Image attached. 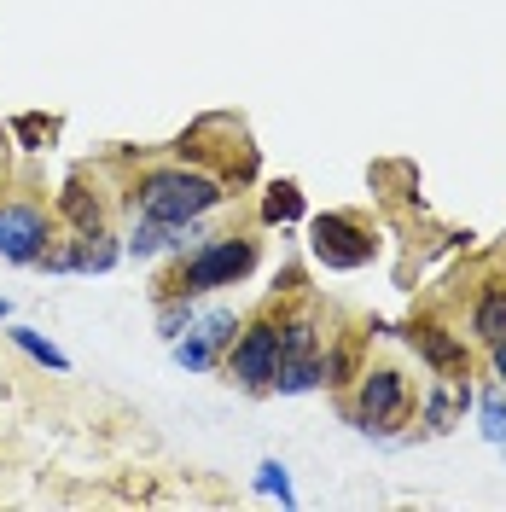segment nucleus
<instances>
[{
	"label": "nucleus",
	"mask_w": 506,
	"mask_h": 512,
	"mask_svg": "<svg viewBox=\"0 0 506 512\" xmlns=\"http://www.w3.org/2000/svg\"><path fill=\"white\" fill-rule=\"evenodd\" d=\"M309 251H315L320 268H367L373 262V251H379V239H373V227L355 222V216H344V210H326V216H315L309 222Z\"/></svg>",
	"instance_id": "4"
},
{
	"label": "nucleus",
	"mask_w": 506,
	"mask_h": 512,
	"mask_svg": "<svg viewBox=\"0 0 506 512\" xmlns=\"http://www.w3.org/2000/svg\"><path fill=\"white\" fill-rule=\"evenodd\" d=\"M472 332L495 350V344H506V286H483L472 303Z\"/></svg>",
	"instance_id": "10"
},
{
	"label": "nucleus",
	"mask_w": 506,
	"mask_h": 512,
	"mask_svg": "<svg viewBox=\"0 0 506 512\" xmlns=\"http://www.w3.org/2000/svg\"><path fill=\"white\" fill-rule=\"evenodd\" d=\"M413 414V390L396 367H373L361 373V390H355V408H349V425L367 431V437H390L396 425H408Z\"/></svg>",
	"instance_id": "2"
},
{
	"label": "nucleus",
	"mask_w": 506,
	"mask_h": 512,
	"mask_svg": "<svg viewBox=\"0 0 506 512\" xmlns=\"http://www.w3.org/2000/svg\"><path fill=\"white\" fill-rule=\"evenodd\" d=\"M413 350L425 355V367H431L437 379H466V373H472L466 344H460V338H448L443 326H419V332H413Z\"/></svg>",
	"instance_id": "8"
},
{
	"label": "nucleus",
	"mask_w": 506,
	"mask_h": 512,
	"mask_svg": "<svg viewBox=\"0 0 506 512\" xmlns=\"http://www.w3.org/2000/svg\"><path fill=\"white\" fill-rule=\"evenodd\" d=\"M472 402H477L472 379H437L431 384V396H425V431H454Z\"/></svg>",
	"instance_id": "9"
},
{
	"label": "nucleus",
	"mask_w": 506,
	"mask_h": 512,
	"mask_svg": "<svg viewBox=\"0 0 506 512\" xmlns=\"http://www.w3.org/2000/svg\"><path fill=\"white\" fill-rule=\"evenodd\" d=\"M256 489H262V495H274L280 507H291V478H285L280 460H262V466H256Z\"/></svg>",
	"instance_id": "17"
},
{
	"label": "nucleus",
	"mask_w": 506,
	"mask_h": 512,
	"mask_svg": "<svg viewBox=\"0 0 506 512\" xmlns=\"http://www.w3.org/2000/svg\"><path fill=\"white\" fill-rule=\"evenodd\" d=\"M6 315H12V303H6V297H0V320H6Z\"/></svg>",
	"instance_id": "19"
},
{
	"label": "nucleus",
	"mask_w": 506,
	"mask_h": 512,
	"mask_svg": "<svg viewBox=\"0 0 506 512\" xmlns=\"http://www.w3.org/2000/svg\"><path fill=\"white\" fill-rule=\"evenodd\" d=\"M239 338V315L233 309H204V315H192V326L169 344L175 361L187 367V373H204V367H216V355L227 350Z\"/></svg>",
	"instance_id": "6"
},
{
	"label": "nucleus",
	"mask_w": 506,
	"mask_h": 512,
	"mask_svg": "<svg viewBox=\"0 0 506 512\" xmlns=\"http://www.w3.org/2000/svg\"><path fill=\"white\" fill-rule=\"evenodd\" d=\"M477 408V425H483V437L495 448H506V384H489L483 396L472 402Z\"/></svg>",
	"instance_id": "13"
},
{
	"label": "nucleus",
	"mask_w": 506,
	"mask_h": 512,
	"mask_svg": "<svg viewBox=\"0 0 506 512\" xmlns=\"http://www.w3.org/2000/svg\"><path fill=\"white\" fill-rule=\"evenodd\" d=\"M285 355H320V326L309 309H297V315L280 320V361Z\"/></svg>",
	"instance_id": "12"
},
{
	"label": "nucleus",
	"mask_w": 506,
	"mask_h": 512,
	"mask_svg": "<svg viewBox=\"0 0 506 512\" xmlns=\"http://www.w3.org/2000/svg\"><path fill=\"white\" fill-rule=\"evenodd\" d=\"M274 367H280V320H256L227 344V373L245 390H274Z\"/></svg>",
	"instance_id": "5"
},
{
	"label": "nucleus",
	"mask_w": 506,
	"mask_h": 512,
	"mask_svg": "<svg viewBox=\"0 0 506 512\" xmlns=\"http://www.w3.org/2000/svg\"><path fill=\"white\" fill-rule=\"evenodd\" d=\"M489 355H495V373H501V384H506V344H495Z\"/></svg>",
	"instance_id": "18"
},
{
	"label": "nucleus",
	"mask_w": 506,
	"mask_h": 512,
	"mask_svg": "<svg viewBox=\"0 0 506 512\" xmlns=\"http://www.w3.org/2000/svg\"><path fill=\"white\" fill-rule=\"evenodd\" d=\"M47 245H53V222L41 204H30V198L0 204V256L6 262H41Z\"/></svg>",
	"instance_id": "7"
},
{
	"label": "nucleus",
	"mask_w": 506,
	"mask_h": 512,
	"mask_svg": "<svg viewBox=\"0 0 506 512\" xmlns=\"http://www.w3.org/2000/svg\"><path fill=\"white\" fill-rule=\"evenodd\" d=\"M59 216L76 227V233H94V227H105V210H99V198L82 187V181H70V187L59 192Z\"/></svg>",
	"instance_id": "11"
},
{
	"label": "nucleus",
	"mask_w": 506,
	"mask_h": 512,
	"mask_svg": "<svg viewBox=\"0 0 506 512\" xmlns=\"http://www.w3.org/2000/svg\"><path fill=\"white\" fill-rule=\"evenodd\" d=\"M251 268H256L251 239H204V245H192L175 291H192V297H198V291H222V286H233V280H245Z\"/></svg>",
	"instance_id": "3"
},
{
	"label": "nucleus",
	"mask_w": 506,
	"mask_h": 512,
	"mask_svg": "<svg viewBox=\"0 0 506 512\" xmlns=\"http://www.w3.org/2000/svg\"><path fill=\"white\" fill-rule=\"evenodd\" d=\"M222 198H227L222 181L204 175V169H152V175L134 187V216L187 227V222H198V216H210Z\"/></svg>",
	"instance_id": "1"
},
{
	"label": "nucleus",
	"mask_w": 506,
	"mask_h": 512,
	"mask_svg": "<svg viewBox=\"0 0 506 512\" xmlns=\"http://www.w3.org/2000/svg\"><path fill=\"white\" fill-rule=\"evenodd\" d=\"M297 216H303V192L291 187V181H280L262 198V222H297Z\"/></svg>",
	"instance_id": "15"
},
{
	"label": "nucleus",
	"mask_w": 506,
	"mask_h": 512,
	"mask_svg": "<svg viewBox=\"0 0 506 512\" xmlns=\"http://www.w3.org/2000/svg\"><path fill=\"white\" fill-rule=\"evenodd\" d=\"M158 326H163V338H169V344H175V338L187 332V326H192V291H175V297H163Z\"/></svg>",
	"instance_id": "16"
},
{
	"label": "nucleus",
	"mask_w": 506,
	"mask_h": 512,
	"mask_svg": "<svg viewBox=\"0 0 506 512\" xmlns=\"http://www.w3.org/2000/svg\"><path fill=\"white\" fill-rule=\"evenodd\" d=\"M12 344H18L24 355H35L41 367H53V373H64V367H70V355H64L59 344H53V338H41L35 326H12Z\"/></svg>",
	"instance_id": "14"
}]
</instances>
